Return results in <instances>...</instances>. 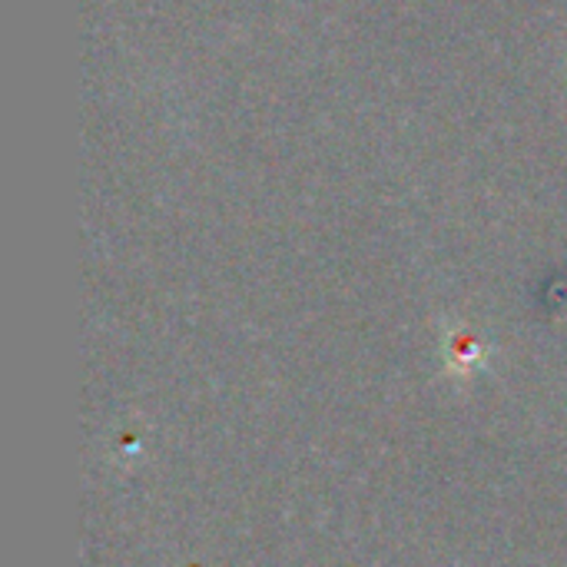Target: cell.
<instances>
[{
    "label": "cell",
    "mask_w": 567,
    "mask_h": 567,
    "mask_svg": "<svg viewBox=\"0 0 567 567\" xmlns=\"http://www.w3.org/2000/svg\"><path fill=\"white\" fill-rule=\"evenodd\" d=\"M442 362L445 375L458 385H468L485 365H488V346L485 339L465 326V322H445L442 332Z\"/></svg>",
    "instance_id": "6da1fadb"
}]
</instances>
